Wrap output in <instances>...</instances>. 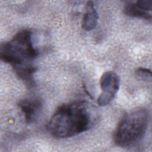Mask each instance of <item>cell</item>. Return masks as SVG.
<instances>
[{
  "label": "cell",
  "mask_w": 152,
  "mask_h": 152,
  "mask_svg": "<svg viewBox=\"0 0 152 152\" xmlns=\"http://www.w3.org/2000/svg\"><path fill=\"white\" fill-rule=\"evenodd\" d=\"M93 122L88 103L76 101L59 106L48 122V129L55 138H66L86 131Z\"/></svg>",
  "instance_id": "obj_1"
},
{
  "label": "cell",
  "mask_w": 152,
  "mask_h": 152,
  "mask_svg": "<svg viewBox=\"0 0 152 152\" xmlns=\"http://www.w3.org/2000/svg\"><path fill=\"white\" fill-rule=\"evenodd\" d=\"M38 53L33 44L32 33L28 30L20 31L11 40L1 43L0 48L1 59L14 68L31 65Z\"/></svg>",
  "instance_id": "obj_2"
},
{
  "label": "cell",
  "mask_w": 152,
  "mask_h": 152,
  "mask_svg": "<svg viewBox=\"0 0 152 152\" xmlns=\"http://www.w3.org/2000/svg\"><path fill=\"white\" fill-rule=\"evenodd\" d=\"M148 117V112L143 109L135 110L125 115L114 132L115 144L126 147L139 141L146 132Z\"/></svg>",
  "instance_id": "obj_3"
},
{
  "label": "cell",
  "mask_w": 152,
  "mask_h": 152,
  "mask_svg": "<svg viewBox=\"0 0 152 152\" xmlns=\"http://www.w3.org/2000/svg\"><path fill=\"white\" fill-rule=\"evenodd\" d=\"M119 78L113 71L104 72L100 79L102 92L97 99V103L100 106L108 104L115 97L119 88Z\"/></svg>",
  "instance_id": "obj_4"
},
{
  "label": "cell",
  "mask_w": 152,
  "mask_h": 152,
  "mask_svg": "<svg viewBox=\"0 0 152 152\" xmlns=\"http://www.w3.org/2000/svg\"><path fill=\"white\" fill-rule=\"evenodd\" d=\"M20 108L27 124H31L35 121L38 117L42 107V104L38 99H27L21 100L18 103Z\"/></svg>",
  "instance_id": "obj_5"
},
{
  "label": "cell",
  "mask_w": 152,
  "mask_h": 152,
  "mask_svg": "<svg viewBox=\"0 0 152 152\" xmlns=\"http://www.w3.org/2000/svg\"><path fill=\"white\" fill-rule=\"evenodd\" d=\"M86 9V12L83 18L82 26L85 30L91 31L96 27L99 15L93 2H87Z\"/></svg>",
  "instance_id": "obj_6"
},
{
  "label": "cell",
  "mask_w": 152,
  "mask_h": 152,
  "mask_svg": "<svg viewBox=\"0 0 152 152\" xmlns=\"http://www.w3.org/2000/svg\"><path fill=\"white\" fill-rule=\"evenodd\" d=\"M17 76L24 82V83L28 87H32L34 84L33 75L36 71L35 68L32 65H26L14 68Z\"/></svg>",
  "instance_id": "obj_7"
},
{
  "label": "cell",
  "mask_w": 152,
  "mask_h": 152,
  "mask_svg": "<svg viewBox=\"0 0 152 152\" xmlns=\"http://www.w3.org/2000/svg\"><path fill=\"white\" fill-rule=\"evenodd\" d=\"M124 10L125 14L128 16L144 18L148 20H151V14L138 8L135 5L134 3L129 2L124 7Z\"/></svg>",
  "instance_id": "obj_8"
},
{
  "label": "cell",
  "mask_w": 152,
  "mask_h": 152,
  "mask_svg": "<svg viewBox=\"0 0 152 152\" xmlns=\"http://www.w3.org/2000/svg\"><path fill=\"white\" fill-rule=\"evenodd\" d=\"M134 4L138 8L145 12L152 10V1L151 0H139L134 2Z\"/></svg>",
  "instance_id": "obj_9"
},
{
  "label": "cell",
  "mask_w": 152,
  "mask_h": 152,
  "mask_svg": "<svg viewBox=\"0 0 152 152\" xmlns=\"http://www.w3.org/2000/svg\"><path fill=\"white\" fill-rule=\"evenodd\" d=\"M135 75L142 80H148L151 78V70L145 68H139L135 71Z\"/></svg>",
  "instance_id": "obj_10"
}]
</instances>
